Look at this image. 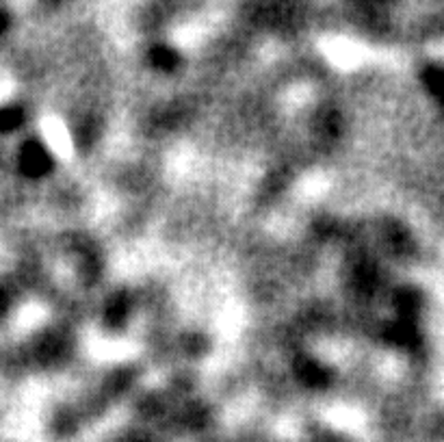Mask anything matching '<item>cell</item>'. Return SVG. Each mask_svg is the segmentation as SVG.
I'll use <instances>...</instances> for the list:
<instances>
[{"instance_id": "cell-2", "label": "cell", "mask_w": 444, "mask_h": 442, "mask_svg": "<svg viewBox=\"0 0 444 442\" xmlns=\"http://www.w3.org/2000/svg\"><path fill=\"white\" fill-rule=\"evenodd\" d=\"M295 373H297L299 380L310 386V388H321L327 384V371L314 360H299L297 364H295Z\"/></svg>"}, {"instance_id": "cell-8", "label": "cell", "mask_w": 444, "mask_h": 442, "mask_svg": "<svg viewBox=\"0 0 444 442\" xmlns=\"http://www.w3.org/2000/svg\"><path fill=\"white\" fill-rule=\"evenodd\" d=\"M5 27H7V20H5V15H3V13H0V33L5 31Z\"/></svg>"}, {"instance_id": "cell-6", "label": "cell", "mask_w": 444, "mask_h": 442, "mask_svg": "<svg viewBox=\"0 0 444 442\" xmlns=\"http://www.w3.org/2000/svg\"><path fill=\"white\" fill-rule=\"evenodd\" d=\"M425 85L436 98L444 100V70H440V68L427 70L425 72Z\"/></svg>"}, {"instance_id": "cell-7", "label": "cell", "mask_w": 444, "mask_h": 442, "mask_svg": "<svg viewBox=\"0 0 444 442\" xmlns=\"http://www.w3.org/2000/svg\"><path fill=\"white\" fill-rule=\"evenodd\" d=\"M5 310H7V295L0 293V312H5Z\"/></svg>"}, {"instance_id": "cell-5", "label": "cell", "mask_w": 444, "mask_h": 442, "mask_svg": "<svg viewBox=\"0 0 444 442\" xmlns=\"http://www.w3.org/2000/svg\"><path fill=\"white\" fill-rule=\"evenodd\" d=\"M22 111L15 107L0 109V133H11L15 131L20 124H22Z\"/></svg>"}, {"instance_id": "cell-1", "label": "cell", "mask_w": 444, "mask_h": 442, "mask_svg": "<svg viewBox=\"0 0 444 442\" xmlns=\"http://www.w3.org/2000/svg\"><path fill=\"white\" fill-rule=\"evenodd\" d=\"M50 167H52V161L46 152V147H41L35 141H29L22 147V152H20V170H22L27 176L39 178V176L48 174Z\"/></svg>"}, {"instance_id": "cell-3", "label": "cell", "mask_w": 444, "mask_h": 442, "mask_svg": "<svg viewBox=\"0 0 444 442\" xmlns=\"http://www.w3.org/2000/svg\"><path fill=\"white\" fill-rule=\"evenodd\" d=\"M150 61L152 66L156 70H163V72H172L176 66H178V54L172 50V48H165V46H156L152 52H150Z\"/></svg>"}, {"instance_id": "cell-4", "label": "cell", "mask_w": 444, "mask_h": 442, "mask_svg": "<svg viewBox=\"0 0 444 442\" xmlns=\"http://www.w3.org/2000/svg\"><path fill=\"white\" fill-rule=\"evenodd\" d=\"M126 317H128V302L124 297H115L107 308V323L117 327L126 321Z\"/></svg>"}]
</instances>
